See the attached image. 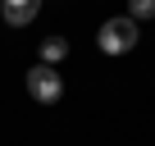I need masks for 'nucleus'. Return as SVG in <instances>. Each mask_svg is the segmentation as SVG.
<instances>
[{
  "label": "nucleus",
  "instance_id": "7ed1b4c3",
  "mask_svg": "<svg viewBox=\"0 0 155 146\" xmlns=\"http://www.w3.org/2000/svg\"><path fill=\"white\" fill-rule=\"evenodd\" d=\"M37 5H41V0H0V14H5L9 28H28L37 18Z\"/></svg>",
  "mask_w": 155,
  "mask_h": 146
},
{
  "label": "nucleus",
  "instance_id": "f03ea898",
  "mask_svg": "<svg viewBox=\"0 0 155 146\" xmlns=\"http://www.w3.org/2000/svg\"><path fill=\"white\" fill-rule=\"evenodd\" d=\"M28 96L41 101V105H55V101L64 96V78H59L50 64H37V68L28 73Z\"/></svg>",
  "mask_w": 155,
  "mask_h": 146
},
{
  "label": "nucleus",
  "instance_id": "20e7f679",
  "mask_svg": "<svg viewBox=\"0 0 155 146\" xmlns=\"http://www.w3.org/2000/svg\"><path fill=\"white\" fill-rule=\"evenodd\" d=\"M64 55H68V41H64V37H46V41H41V64H50V68H55Z\"/></svg>",
  "mask_w": 155,
  "mask_h": 146
},
{
  "label": "nucleus",
  "instance_id": "39448f33",
  "mask_svg": "<svg viewBox=\"0 0 155 146\" xmlns=\"http://www.w3.org/2000/svg\"><path fill=\"white\" fill-rule=\"evenodd\" d=\"M128 18H155V0H128Z\"/></svg>",
  "mask_w": 155,
  "mask_h": 146
},
{
  "label": "nucleus",
  "instance_id": "f257e3e1",
  "mask_svg": "<svg viewBox=\"0 0 155 146\" xmlns=\"http://www.w3.org/2000/svg\"><path fill=\"white\" fill-rule=\"evenodd\" d=\"M96 46H101L105 55H128V50L137 46V23H132V18H105L101 32H96Z\"/></svg>",
  "mask_w": 155,
  "mask_h": 146
}]
</instances>
